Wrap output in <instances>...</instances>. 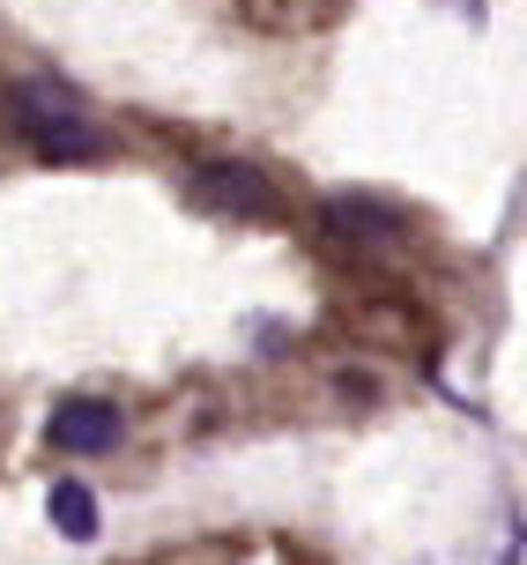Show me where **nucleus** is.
Listing matches in <instances>:
<instances>
[{
	"label": "nucleus",
	"mask_w": 527,
	"mask_h": 565,
	"mask_svg": "<svg viewBox=\"0 0 527 565\" xmlns=\"http://www.w3.org/2000/svg\"><path fill=\"white\" fill-rule=\"evenodd\" d=\"M327 224H342V231H379V238H394V231H401V216H394V209H379V201H364V194H334V201H327Z\"/></svg>",
	"instance_id": "5"
},
{
	"label": "nucleus",
	"mask_w": 527,
	"mask_h": 565,
	"mask_svg": "<svg viewBox=\"0 0 527 565\" xmlns=\"http://www.w3.org/2000/svg\"><path fill=\"white\" fill-rule=\"evenodd\" d=\"M194 194L208 201V209H223V216H252V224H268V216L282 209L276 186H268L252 164H201L194 171Z\"/></svg>",
	"instance_id": "2"
},
{
	"label": "nucleus",
	"mask_w": 527,
	"mask_h": 565,
	"mask_svg": "<svg viewBox=\"0 0 527 565\" xmlns=\"http://www.w3.org/2000/svg\"><path fill=\"white\" fill-rule=\"evenodd\" d=\"M45 513H53V529L67 543L97 536V499H89V483H53V491H45Z\"/></svg>",
	"instance_id": "4"
},
{
	"label": "nucleus",
	"mask_w": 527,
	"mask_h": 565,
	"mask_svg": "<svg viewBox=\"0 0 527 565\" xmlns=\"http://www.w3.org/2000/svg\"><path fill=\"white\" fill-rule=\"evenodd\" d=\"M111 439H119V409L97 395H75V402H60L53 409V447L67 454H105Z\"/></svg>",
	"instance_id": "3"
},
{
	"label": "nucleus",
	"mask_w": 527,
	"mask_h": 565,
	"mask_svg": "<svg viewBox=\"0 0 527 565\" xmlns=\"http://www.w3.org/2000/svg\"><path fill=\"white\" fill-rule=\"evenodd\" d=\"M8 113H15V127H23L45 157H97V149H105V135L83 119V105H75L60 83H45V75L8 83Z\"/></svg>",
	"instance_id": "1"
}]
</instances>
